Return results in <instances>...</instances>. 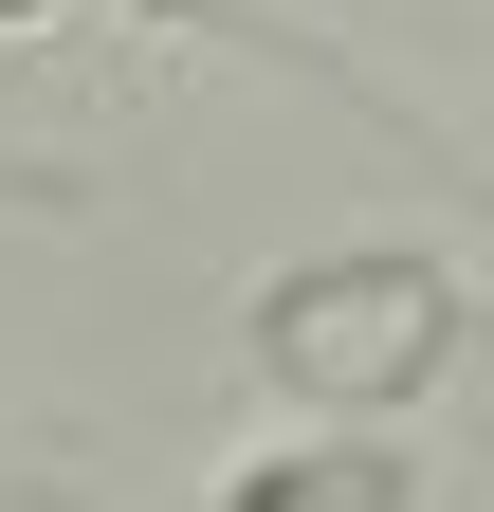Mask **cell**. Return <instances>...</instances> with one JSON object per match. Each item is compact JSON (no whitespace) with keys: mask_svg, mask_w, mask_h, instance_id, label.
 <instances>
[{"mask_svg":"<svg viewBox=\"0 0 494 512\" xmlns=\"http://www.w3.org/2000/svg\"><path fill=\"white\" fill-rule=\"evenodd\" d=\"M238 348H257V384H293V403H403V384H440L476 348V275L440 238H330V256H293V275H257Z\"/></svg>","mask_w":494,"mask_h":512,"instance_id":"cell-1","label":"cell"},{"mask_svg":"<svg viewBox=\"0 0 494 512\" xmlns=\"http://www.w3.org/2000/svg\"><path fill=\"white\" fill-rule=\"evenodd\" d=\"M202 512H421V458L385 421H293V439H257Z\"/></svg>","mask_w":494,"mask_h":512,"instance_id":"cell-2","label":"cell"},{"mask_svg":"<svg viewBox=\"0 0 494 512\" xmlns=\"http://www.w3.org/2000/svg\"><path fill=\"white\" fill-rule=\"evenodd\" d=\"M55 19H74V0H0V37H55Z\"/></svg>","mask_w":494,"mask_h":512,"instance_id":"cell-3","label":"cell"}]
</instances>
